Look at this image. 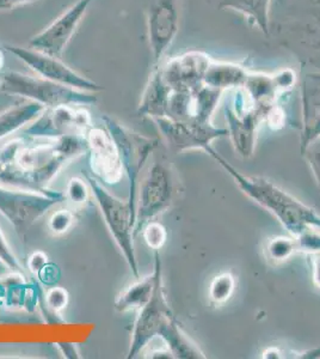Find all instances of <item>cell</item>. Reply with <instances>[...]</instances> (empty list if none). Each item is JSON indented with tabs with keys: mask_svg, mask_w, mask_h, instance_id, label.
<instances>
[{
	"mask_svg": "<svg viewBox=\"0 0 320 359\" xmlns=\"http://www.w3.org/2000/svg\"><path fill=\"white\" fill-rule=\"evenodd\" d=\"M83 135L57 139H13L0 147V184L29 191H46L74 159L88 152Z\"/></svg>",
	"mask_w": 320,
	"mask_h": 359,
	"instance_id": "1",
	"label": "cell"
},
{
	"mask_svg": "<svg viewBox=\"0 0 320 359\" xmlns=\"http://www.w3.org/2000/svg\"><path fill=\"white\" fill-rule=\"evenodd\" d=\"M206 152L235 180L247 198L272 213L292 236H298L308 229L320 230V215L314 208L301 203L265 177L244 175L215 151L214 147H209Z\"/></svg>",
	"mask_w": 320,
	"mask_h": 359,
	"instance_id": "2",
	"label": "cell"
},
{
	"mask_svg": "<svg viewBox=\"0 0 320 359\" xmlns=\"http://www.w3.org/2000/svg\"><path fill=\"white\" fill-rule=\"evenodd\" d=\"M174 169L167 159L153 155L148 161L145 172L139 180L135 199V225L134 235L141 233L142 228L155 221L174 204L177 184Z\"/></svg>",
	"mask_w": 320,
	"mask_h": 359,
	"instance_id": "3",
	"label": "cell"
},
{
	"mask_svg": "<svg viewBox=\"0 0 320 359\" xmlns=\"http://www.w3.org/2000/svg\"><path fill=\"white\" fill-rule=\"evenodd\" d=\"M0 91L40 103L46 108L59 106H89L97 102V96L69 86L50 82L39 76L8 71L0 79Z\"/></svg>",
	"mask_w": 320,
	"mask_h": 359,
	"instance_id": "4",
	"label": "cell"
},
{
	"mask_svg": "<svg viewBox=\"0 0 320 359\" xmlns=\"http://www.w3.org/2000/svg\"><path fill=\"white\" fill-rule=\"evenodd\" d=\"M86 182L89 184L90 191L94 194L97 201L102 216L104 218L106 226L109 229L113 241L121 250V254L126 260L134 277L140 278L139 264L137 254L134 249L133 238L135 215L130 208L128 201H122L113 196L103 184H99L98 179L89 172H84Z\"/></svg>",
	"mask_w": 320,
	"mask_h": 359,
	"instance_id": "5",
	"label": "cell"
},
{
	"mask_svg": "<svg viewBox=\"0 0 320 359\" xmlns=\"http://www.w3.org/2000/svg\"><path fill=\"white\" fill-rule=\"evenodd\" d=\"M104 128L113 139L121 158L123 172L128 177L130 196L128 203L135 215V199L138 191L139 180L141 177L144 169L158 147V140L147 138L138 132L130 130L116 118L109 115L102 116Z\"/></svg>",
	"mask_w": 320,
	"mask_h": 359,
	"instance_id": "6",
	"label": "cell"
},
{
	"mask_svg": "<svg viewBox=\"0 0 320 359\" xmlns=\"http://www.w3.org/2000/svg\"><path fill=\"white\" fill-rule=\"evenodd\" d=\"M65 201V193L57 191H29L0 184V213L20 235L27 233L48 210Z\"/></svg>",
	"mask_w": 320,
	"mask_h": 359,
	"instance_id": "7",
	"label": "cell"
},
{
	"mask_svg": "<svg viewBox=\"0 0 320 359\" xmlns=\"http://www.w3.org/2000/svg\"><path fill=\"white\" fill-rule=\"evenodd\" d=\"M154 272L155 284L153 294L150 301L139 311L138 318L134 323L128 358H134L144 351L154 338H159L169 325L176 320L164 291L162 260L158 250H155L154 255Z\"/></svg>",
	"mask_w": 320,
	"mask_h": 359,
	"instance_id": "8",
	"label": "cell"
},
{
	"mask_svg": "<svg viewBox=\"0 0 320 359\" xmlns=\"http://www.w3.org/2000/svg\"><path fill=\"white\" fill-rule=\"evenodd\" d=\"M4 48L25 65L28 66L36 76L45 78L47 81L92 94L102 93L104 90L103 86H98L97 83L71 69L65 62H61L59 57L30 47L25 48L22 46L5 45Z\"/></svg>",
	"mask_w": 320,
	"mask_h": 359,
	"instance_id": "9",
	"label": "cell"
},
{
	"mask_svg": "<svg viewBox=\"0 0 320 359\" xmlns=\"http://www.w3.org/2000/svg\"><path fill=\"white\" fill-rule=\"evenodd\" d=\"M182 0H151L146 11L147 37L154 67L174 43L179 32Z\"/></svg>",
	"mask_w": 320,
	"mask_h": 359,
	"instance_id": "10",
	"label": "cell"
},
{
	"mask_svg": "<svg viewBox=\"0 0 320 359\" xmlns=\"http://www.w3.org/2000/svg\"><path fill=\"white\" fill-rule=\"evenodd\" d=\"M158 127L162 140L171 151L186 152L190 150L207 151L216 139L228 137L227 128L213 123H179L167 118H152Z\"/></svg>",
	"mask_w": 320,
	"mask_h": 359,
	"instance_id": "11",
	"label": "cell"
},
{
	"mask_svg": "<svg viewBox=\"0 0 320 359\" xmlns=\"http://www.w3.org/2000/svg\"><path fill=\"white\" fill-rule=\"evenodd\" d=\"M92 126V120L85 109H76L74 106L47 108L30 123L25 135L32 138L57 139L66 135H83Z\"/></svg>",
	"mask_w": 320,
	"mask_h": 359,
	"instance_id": "12",
	"label": "cell"
},
{
	"mask_svg": "<svg viewBox=\"0 0 320 359\" xmlns=\"http://www.w3.org/2000/svg\"><path fill=\"white\" fill-rule=\"evenodd\" d=\"M91 3L92 0H78L48 27L34 35L29 41V47L60 57L84 20Z\"/></svg>",
	"mask_w": 320,
	"mask_h": 359,
	"instance_id": "13",
	"label": "cell"
},
{
	"mask_svg": "<svg viewBox=\"0 0 320 359\" xmlns=\"http://www.w3.org/2000/svg\"><path fill=\"white\" fill-rule=\"evenodd\" d=\"M85 138L92 175L104 184H118L125 172L118 149L106 128L91 127Z\"/></svg>",
	"mask_w": 320,
	"mask_h": 359,
	"instance_id": "14",
	"label": "cell"
},
{
	"mask_svg": "<svg viewBox=\"0 0 320 359\" xmlns=\"http://www.w3.org/2000/svg\"><path fill=\"white\" fill-rule=\"evenodd\" d=\"M211 57L201 52H188L160 65L164 82L171 89L195 90L203 84Z\"/></svg>",
	"mask_w": 320,
	"mask_h": 359,
	"instance_id": "15",
	"label": "cell"
},
{
	"mask_svg": "<svg viewBox=\"0 0 320 359\" xmlns=\"http://www.w3.org/2000/svg\"><path fill=\"white\" fill-rule=\"evenodd\" d=\"M227 131L231 139L235 151L243 158H250L255 154L257 133L260 123H263L262 111L253 106L243 114H235L228 107L226 108Z\"/></svg>",
	"mask_w": 320,
	"mask_h": 359,
	"instance_id": "16",
	"label": "cell"
},
{
	"mask_svg": "<svg viewBox=\"0 0 320 359\" xmlns=\"http://www.w3.org/2000/svg\"><path fill=\"white\" fill-rule=\"evenodd\" d=\"M302 131L300 152L320 137V74H309L301 86Z\"/></svg>",
	"mask_w": 320,
	"mask_h": 359,
	"instance_id": "17",
	"label": "cell"
},
{
	"mask_svg": "<svg viewBox=\"0 0 320 359\" xmlns=\"http://www.w3.org/2000/svg\"><path fill=\"white\" fill-rule=\"evenodd\" d=\"M247 76L249 72L243 66L211 60L203 77V86L225 93L227 90L243 88Z\"/></svg>",
	"mask_w": 320,
	"mask_h": 359,
	"instance_id": "18",
	"label": "cell"
},
{
	"mask_svg": "<svg viewBox=\"0 0 320 359\" xmlns=\"http://www.w3.org/2000/svg\"><path fill=\"white\" fill-rule=\"evenodd\" d=\"M47 108L40 103L28 101L20 106H13L0 113V139L13 135L20 128L30 125Z\"/></svg>",
	"mask_w": 320,
	"mask_h": 359,
	"instance_id": "19",
	"label": "cell"
},
{
	"mask_svg": "<svg viewBox=\"0 0 320 359\" xmlns=\"http://www.w3.org/2000/svg\"><path fill=\"white\" fill-rule=\"evenodd\" d=\"M272 0H220L219 6L243 15L263 34L269 33Z\"/></svg>",
	"mask_w": 320,
	"mask_h": 359,
	"instance_id": "20",
	"label": "cell"
},
{
	"mask_svg": "<svg viewBox=\"0 0 320 359\" xmlns=\"http://www.w3.org/2000/svg\"><path fill=\"white\" fill-rule=\"evenodd\" d=\"M155 284V272H152L148 277L138 278V280L122 291L115 301V309L121 313L130 311H140L145 306L153 294Z\"/></svg>",
	"mask_w": 320,
	"mask_h": 359,
	"instance_id": "21",
	"label": "cell"
},
{
	"mask_svg": "<svg viewBox=\"0 0 320 359\" xmlns=\"http://www.w3.org/2000/svg\"><path fill=\"white\" fill-rule=\"evenodd\" d=\"M162 339L167 350L170 351L172 358L201 359L206 355L201 351L199 345L194 343L189 335L186 334L179 327V323L174 320L170 326L167 327L162 334Z\"/></svg>",
	"mask_w": 320,
	"mask_h": 359,
	"instance_id": "22",
	"label": "cell"
},
{
	"mask_svg": "<svg viewBox=\"0 0 320 359\" xmlns=\"http://www.w3.org/2000/svg\"><path fill=\"white\" fill-rule=\"evenodd\" d=\"M242 89L255 107L276 103L277 97L280 96L272 74H249Z\"/></svg>",
	"mask_w": 320,
	"mask_h": 359,
	"instance_id": "23",
	"label": "cell"
},
{
	"mask_svg": "<svg viewBox=\"0 0 320 359\" xmlns=\"http://www.w3.org/2000/svg\"><path fill=\"white\" fill-rule=\"evenodd\" d=\"M298 250V242L294 236H276L270 238L264 245V255L267 262L274 265L287 262Z\"/></svg>",
	"mask_w": 320,
	"mask_h": 359,
	"instance_id": "24",
	"label": "cell"
},
{
	"mask_svg": "<svg viewBox=\"0 0 320 359\" xmlns=\"http://www.w3.org/2000/svg\"><path fill=\"white\" fill-rule=\"evenodd\" d=\"M237 287L235 276L230 272H223L214 277L209 285V299L216 306L223 304L231 299Z\"/></svg>",
	"mask_w": 320,
	"mask_h": 359,
	"instance_id": "25",
	"label": "cell"
},
{
	"mask_svg": "<svg viewBox=\"0 0 320 359\" xmlns=\"http://www.w3.org/2000/svg\"><path fill=\"white\" fill-rule=\"evenodd\" d=\"M142 237L146 245L154 250H159L165 245L167 240V229L159 222L152 221L147 223L141 230Z\"/></svg>",
	"mask_w": 320,
	"mask_h": 359,
	"instance_id": "26",
	"label": "cell"
},
{
	"mask_svg": "<svg viewBox=\"0 0 320 359\" xmlns=\"http://www.w3.org/2000/svg\"><path fill=\"white\" fill-rule=\"evenodd\" d=\"M90 192L91 191L86 181L79 177H74L69 180L64 193H65L66 201L78 206V205L85 204L89 199Z\"/></svg>",
	"mask_w": 320,
	"mask_h": 359,
	"instance_id": "27",
	"label": "cell"
},
{
	"mask_svg": "<svg viewBox=\"0 0 320 359\" xmlns=\"http://www.w3.org/2000/svg\"><path fill=\"white\" fill-rule=\"evenodd\" d=\"M76 222V216L71 210L62 208L54 212L49 218L48 228L54 235H62L66 233L74 226Z\"/></svg>",
	"mask_w": 320,
	"mask_h": 359,
	"instance_id": "28",
	"label": "cell"
},
{
	"mask_svg": "<svg viewBox=\"0 0 320 359\" xmlns=\"http://www.w3.org/2000/svg\"><path fill=\"white\" fill-rule=\"evenodd\" d=\"M298 242L299 253L314 255L320 253V230L308 229L298 236H294Z\"/></svg>",
	"mask_w": 320,
	"mask_h": 359,
	"instance_id": "29",
	"label": "cell"
},
{
	"mask_svg": "<svg viewBox=\"0 0 320 359\" xmlns=\"http://www.w3.org/2000/svg\"><path fill=\"white\" fill-rule=\"evenodd\" d=\"M0 262L5 267L11 269L13 273L23 274L25 272L1 230H0Z\"/></svg>",
	"mask_w": 320,
	"mask_h": 359,
	"instance_id": "30",
	"label": "cell"
},
{
	"mask_svg": "<svg viewBox=\"0 0 320 359\" xmlns=\"http://www.w3.org/2000/svg\"><path fill=\"white\" fill-rule=\"evenodd\" d=\"M302 157L307 161L308 165L312 170L316 184L320 188V137L313 140L304 151L301 152Z\"/></svg>",
	"mask_w": 320,
	"mask_h": 359,
	"instance_id": "31",
	"label": "cell"
},
{
	"mask_svg": "<svg viewBox=\"0 0 320 359\" xmlns=\"http://www.w3.org/2000/svg\"><path fill=\"white\" fill-rule=\"evenodd\" d=\"M274 82H275L276 88L279 90V93L284 94L289 90L293 89V86H295L296 74L292 69H279L277 72L272 74Z\"/></svg>",
	"mask_w": 320,
	"mask_h": 359,
	"instance_id": "32",
	"label": "cell"
},
{
	"mask_svg": "<svg viewBox=\"0 0 320 359\" xmlns=\"http://www.w3.org/2000/svg\"><path fill=\"white\" fill-rule=\"evenodd\" d=\"M47 306L54 311H60L65 309L69 302V294L67 291L62 287H53L47 292L46 296Z\"/></svg>",
	"mask_w": 320,
	"mask_h": 359,
	"instance_id": "33",
	"label": "cell"
},
{
	"mask_svg": "<svg viewBox=\"0 0 320 359\" xmlns=\"http://www.w3.org/2000/svg\"><path fill=\"white\" fill-rule=\"evenodd\" d=\"M47 265V257L42 252H36L29 257L28 267L33 273H40Z\"/></svg>",
	"mask_w": 320,
	"mask_h": 359,
	"instance_id": "34",
	"label": "cell"
},
{
	"mask_svg": "<svg viewBox=\"0 0 320 359\" xmlns=\"http://www.w3.org/2000/svg\"><path fill=\"white\" fill-rule=\"evenodd\" d=\"M36 0H0V13L13 11V8L22 6V5L30 4Z\"/></svg>",
	"mask_w": 320,
	"mask_h": 359,
	"instance_id": "35",
	"label": "cell"
},
{
	"mask_svg": "<svg viewBox=\"0 0 320 359\" xmlns=\"http://www.w3.org/2000/svg\"><path fill=\"white\" fill-rule=\"evenodd\" d=\"M313 284L320 289V253L312 255Z\"/></svg>",
	"mask_w": 320,
	"mask_h": 359,
	"instance_id": "36",
	"label": "cell"
},
{
	"mask_svg": "<svg viewBox=\"0 0 320 359\" xmlns=\"http://www.w3.org/2000/svg\"><path fill=\"white\" fill-rule=\"evenodd\" d=\"M1 66H3V57L0 55V69H1Z\"/></svg>",
	"mask_w": 320,
	"mask_h": 359,
	"instance_id": "37",
	"label": "cell"
}]
</instances>
